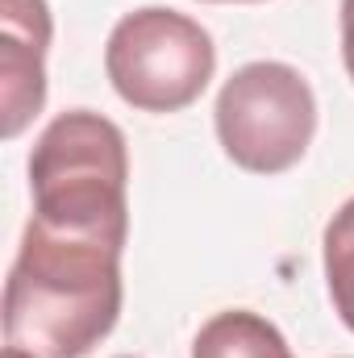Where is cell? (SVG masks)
I'll return each instance as SVG.
<instances>
[{
	"mask_svg": "<svg viewBox=\"0 0 354 358\" xmlns=\"http://www.w3.org/2000/svg\"><path fill=\"white\" fill-rule=\"evenodd\" d=\"M121 242L29 217L4 283V338L38 358H84L121 317Z\"/></svg>",
	"mask_w": 354,
	"mask_h": 358,
	"instance_id": "1",
	"label": "cell"
},
{
	"mask_svg": "<svg viewBox=\"0 0 354 358\" xmlns=\"http://www.w3.org/2000/svg\"><path fill=\"white\" fill-rule=\"evenodd\" d=\"M125 183H129L125 134L92 108L59 113L34 142L29 155L34 217L50 229L108 238L125 246L129 234Z\"/></svg>",
	"mask_w": 354,
	"mask_h": 358,
	"instance_id": "2",
	"label": "cell"
},
{
	"mask_svg": "<svg viewBox=\"0 0 354 358\" xmlns=\"http://www.w3.org/2000/svg\"><path fill=\"white\" fill-rule=\"evenodd\" d=\"M104 71L125 104L142 113H176L208 88L217 71V46L200 21L150 4L113 25Z\"/></svg>",
	"mask_w": 354,
	"mask_h": 358,
	"instance_id": "3",
	"label": "cell"
},
{
	"mask_svg": "<svg viewBox=\"0 0 354 358\" xmlns=\"http://www.w3.org/2000/svg\"><path fill=\"white\" fill-rule=\"evenodd\" d=\"M221 150L255 176H279L296 167L317 134V100L309 80L288 63L238 67L213 108Z\"/></svg>",
	"mask_w": 354,
	"mask_h": 358,
	"instance_id": "4",
	"label": "cell"
},
{
	"mask_svg": "<svg viewBox=\"0 0 354 358\" xmlns=\"http://www.w3.org/2000/svg\"><path fill=\"white\" fill-rule=\"evenodd\" d=\"M46 0H0V134L17 138L46 104Z\"/></svg>",
	"mask_w": 354,
	"mask_h": 358,
	"instance_id": "5",
	"label": "cell"
},
{
	"mask_svg": "<svg viewBox=\"0 0 354 358\" xmlns=\"http://www.w3.org/2000/svg\"><path fill=\"white\" fill-rule=\"evenodd\" d=\"M192 358H292V350L267 317L250 308H229L200 325Z\"/></svg>",
	"mask_w": 354,
	"mask_h": 358,
	"instance_id": "6",
	"label": "cell"
},
{
	"mask_svg": "<svg viewBox=\"0 0 354 358\" xmlns=\"http://www.w3.org/2000/svg\"><path fill=\"white\" fill-rule=\"evenodd\" d=\"M325 283L342 325L354 334V196L325 225Z\"/></svg>",
	"mask_w": 354,
	"mask_h": 358,
	"instance_id": "7",
	"label": "cell"
},
{
	"mask_svg": "<svg viewBox=\"0 0 354 358\" xmlns=\"http://www.w3.org/2000/svg\"><path fill=\"white\" fill-rule=\"evenodd\" d=\"M342 59L354 80V0H342Z\"/></svg>",
	"mask_w": 354,
	"mask_h": 358,
	"instance_id": "8",
	"label": "cell"
},
{
	"mask_svg": "<svg viewBox=\"0 0 354 358\" xmlns=\"http://www.w3.org/2000/svg\"><path fill=\"white\" fill-rule=\"evenodd\" d=\"M0 358H38V355H29V350H21V346H4Z\"/></svg>",
	"mask_w": 354,
	"mask_h": 358,
	"instance_id": "9",
	"label": "cell"
}]
</instances>
